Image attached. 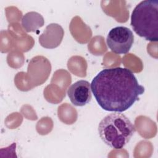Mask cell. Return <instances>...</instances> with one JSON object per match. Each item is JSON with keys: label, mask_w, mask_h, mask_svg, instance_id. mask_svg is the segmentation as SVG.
I'll list each match as a JSON object with an SVG mask.
<instances>
[{"label": "cell", "mask_w": 158, "mask_h": 158, "mask_svg": "<svg viewBox=\"0 0 158 158\" xmlns=\"http://www.w3.org/2000/svg\"><path fill=\"white\" fill-rule=\"evenodd\" d=\"M106 42L107 46L113 52L125 54L132 47L134 35L132 31L126 27H116L109 32Z\"/></svg>", "instance_id": "4"}, {"label": "cell", "mask_w": 158, "mask_h": 158, "mask_svg": "<svg viewBox=\"0 0 158 158\" xmlns=\"http://www.w3.org/2000/svg\"><path fill=\"white\" fill-rule=\"evenodd\" d=\"M44 24L43 17L36 12H29L22 19V26L27 32H35Z\"/></svg>", "instance_id": "7"}, {"label": "cell", "mask_w": 158, "mask_h": 158, "mask_svg": "<svg viewBox=\"0 0 158 158\" xmlns=\"http://www.w3.org/2000/svg\"><path fill=\"white\" fill-rule=\"evenodd\" d=\"M67 94L74 106H84L88 104L92 98L91 85L86 80H78L69 88Z\"/></svg>", "instance_id": "5"}, {"label": "cell", "mask_w": 158, "mask_h": 158, "mask_svg": "<svg viewBox=\"0 0 158 158\" xmlns=\"http://www.w3.org/2000/svg\"><path fill=\"white\" fill-rule=\"evenodd\" d=\"M131 26L139 36L150 41L158 40V1L145 0L132 11Z\"/></svg>", "instance_id": "3"}, {"label": "cell", "mask_w": 158, "mask_h": 158, "mask_svg": "<svg viewBox=\"0 0 158 158\" xmlns=\"http://www.w3.org/2000/svg\"><path fill=\"white\" fill-rule=\"evenodd\" d=\"M64 35L63 28L57 23H52L48 25L39 36V43L44 48L54 49L61 43Z\"/></svg>", "instance_id": "6"}, {"label": "cell", "mask_w": 158, "mask_h": 158, "mask_svg": "<svg viewBox=\"0 0 158 158\" xmlns=\"http://www.w3.org/2000/svg\"><path fill=\"white\" fill-rule=\"evenodd\" d=\"M91 89L102 109L116 112L130 108L145 90L131 70L122 67L100 71L93 79Z\"/></svg>", "instance_id": "1"}, {"label": "cell", "mask_w": 158, "mask_h": 158, "mask_svg": "<svg viewBox=\"0 0 158 158\" xmlns=\"http://www.w3.org/2000/svg\"><path fill=\"white\" fill-rule=\"evenodd\" d=\"M135 131L130 120L125 115L116 112L104 117L98 125L102 141L115 149H122L128 143Z\"/></svg>", "instance_id": "2"}]
</instances>
